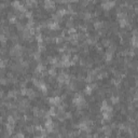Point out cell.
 <instances>
[{"label": "cell", "mask_w": 138, "mask_h": 138, "mask_svg": "<svg viewBox=\"0 0 138 138\" xmlns=\"http://www.w3.org/2000/svg\"><path fill=\"white\" fill-rule=\"evenodd\" d=\"M7 39H8V37L6 36V33H4V32H2V33H1V42H2V44H3V45L6 44Z\"/></svg>", "instance_id": "obj_20"}, {"label": "cell", "mask_w": 138, "mask_h": 138, "mask_svg": "<svg viewBox=\"0 0 138 138\" xmlns=\"http://www.w3.org/2000/svg\"><path fill=\"white\" fill-rule=\"evenodd\" d=\"M8 82H9V78H8V79H6L4 77H2V78H1V84H3V85H4V84H7Z\"/></svg>", "instance_id": "obj_21"}, {"label": "cell", "mask_w": 138, "mask_h": 138, "mask_svg": "<svg viewBox=\"0 0 138 138\" xmlns=\"http://www.w3.org/2000/svg\"><path fill=\"white\" fill-rule=\"evenodd\" d=\"M44 129L47 130V131H49V132L53 131V129H54V123H53V121H52L51 119H48L47 121L44 122Z\"/></svg>", "instance_id": "obj_8"}, {"label": "cell", "mask_w": 138, "mask_h": 138, "mask_svg": "<svg viewBox=\"0 0 138 138\" xmlns=\"http://www.w3.org/2000/svg\"><path fill=\"white\" fill-rule=\"evenodd\" d=\"M6 65H7V61H6V60H2V61H1V68L4 69Z\"/></svg>", "instance_id": "obj_22"}, {"label": "cell", "mask_w": 138, "mask_h": 138, "mask_svg": "<svg viewBox=\"0 0 138 138\" xmlns=\"http://www.w3.org/2000/svg\"><path fill=\"white\" fill-rule=\"evenodd\" d=\"M101 44L104 45V47H109V45L111 44V41L109 39H104L102 42H101Z\"/></svg>", "instance_id": "obj_19"}, {"label": "cell", "mask_w": 138, "mask_h": 138, "mask_svg": "<svg viewBox=\"0 0 138 138\" xmlns=\"http://www.w3.org/2000/svg\"><path fill=\"white\" fill-rule=\"evenodd\" d=\"M104 57H105V61H106V62H111L112 58H113V52H110V51L107 50V52L105 53Z\"/></svg>", "instance_id": "obj_12"}, {"label": "cell", "mask_w": 138, "mask_h": 138, "mask_svg": "<svg viewBox=\"0 0 138 138\" xmlns=\"http://www.w3.org/2000/svg\"><path fill=\"white\" fill-rule=\"evenodd\" d=\"M43 6H44L45 10L52 11V10H54V8H55V2L53 1V0H44Z\"/></svg>", "instance_id": "obj_6"}, {"label": "cell", "mask_w": 138, "mask_h": 138, "mask_svg": "<svg viewBox=\"0 0 138 138\" xmlns=\"http://www.w3.org/2000/svg\"><path fill=\"white\" fill-rule=\"evenodd\" d=\"M47 26H48L50 29H52V30H57V29L60 28V24H58V22L55 21L54 18L50 19V21L47 23Z\"/></svg>", "instance_id": "obj_4"}, {"label": "cell", "mask_w": 138, "mask_h": 138, "mask_svg": "<svg viewBox=\"0 0 138 138\" xmlns=\"http://www.w3.org/2000/svg\"><path fill=\"white\" fill-rule=\"evenodd\" d=\"M10 54L12 55V56H14V57H19L22 54H23V48L21 47L19 44H14L12 48H11V50H10Z\"/></svg>", "instance_id": "obj_2"}, {"label": "cell", "mask_w": 138, "mask_h": 138, "mask_svg": "<svg viewBox=\"0 0 138 138\" xmlns=\"http://www.w3.org/2000/svg\"><path fill=\"white\" fill-rule=\"evenodd\" d=\"M57 81H58V83H61V84H64V83L68 84L69 82H70V77H69L67 73H65V72H62V73L58 75Z\"/></svg>", "instance_id": "obj_3"}, {"label": "cell", "mask_w": 138, "mask_h": 138, "mask_svg": "<svg viewBox=\"0 0 138 138\" xmlns=\"http://www.w3.org/2000/svg\"><path fill=\"white\" fill-rule=\"evenodd\" d=\"M96 88V84H90V85H86L84 92H85V94L87 95H91L92 93H93V91Z\"/></svg>", "instance_id": "obj_9"}, {"label": "cell", "mask_w": 138, "mask_h": 138, "mask_svg": "<svg viewBox=\"0 0 138 138\" xmlns=\"http://www.w3.org/2000/svg\"><path fill=\"white\" fill-rule=\"evenodd\" d=\"M16 95H17V91H15V90L8 92V98H15Z\"/></svg>", "instance_id": "obj_15"}, {"label": "cell", "mask_w": 138, "mask_h": 138, "mask_svg": "<svg viewBox=\"0 0 138 138\" xmlns=\"http://www.w3.org/2000/svg\"><path fill=\"white\" fill-rule=\"evenodd\" d=\"M26 4L27 7H34L37 4V0H26Z\"/></svg>", "instance_id": "obj_17"}, {"label": "cell", "mask_w": 138, "mask_h": 138, "mask_svg": "<svg viewBox=\"0 0 138 138\" xmlns=\"http://www.w3.org/2000/svg\"><path fill=\"white\" fill-rule=\"evenodd\" d=\"M44 70H45V66L43 64H39L36 67V72H38V73H43Z\"/></svg>", "instance_id": "obj_14"}, {"label": "cell", "mask_w": 138, "mask_h": 138, "mask_svg": "<svg viewBox=\"0 0 138 138\" xmlns=\"http://www.w3.org/2000/svg\"><path fill=\"white\" fill-rule=\"evenodd\" d=\"M114 0H105V1H102L101 3V8L104 10H110L114 7Z\"/></svg>", "instance_id": "obj_5"}, {"label": "cell", "mask_w": 138, "mask_h": 138, "mask_svg": "<svg viewBox=\"0 0 138 138\" xmlns=\"http://www.w3.org/2000/svg\"><path fill=\"white\" fill-rule=\"evenodd\" d=\"M137 124H138V122H137Z\"/></svg>", "instance_id": "obj_23"}, {"label": "cell", "mask_w": 138, "mask_h": 138, "mask_svg": "<svg viewBox=\"0 0 138 138\" xmlns=\"http://www.w3.org/2000/svg\"><path fill=\"white\" fill-rule=\"evenodd\" d=\"M72 102L75 104V106H77L78 109H84L87 106L85 98L81 94H76L75 97H73V99H72Z\"/></svg>", "instance_id": "obj_1"}, {"label": "cell", "mask_w": 138, "mask_h": 138, "mask_svg": "<svg viewBox=\"0 0 138 138\" xmlns=\"http://www.w3.org/2000/svg\"><path fill=\"white\" fill-rule=\"evenodd\" d=\"M94 27H95V29H97V30L100 31V30L104 29V27H105V23L101 22V21H96L94 23Z\"/></svg>", "instance_id": "obj_10"}, {"label": "cell", "mask_w": 138, "mask_h": 138, "mask_svg": "<svg viewBox=\"0 0 138 138\" xmlns=\"http://www.w3.org/2000/svg\"><path fill=\"white\" fill-rule=\"evenodd\" d=\"M110 100H111L112 104H119V101H120V97H119L118 95H112V96L110 97Z\"/></svg>", "instance_id": "obj_16"}, {"label": "cell", "mask_w": 138, "mask_h": 138, "mask_svg": "<svg viewBox=\"0 0 138 138\" xmlns=\"http://www.w3.org/2000/svg\"><path fill=\"white\" fill-rule=\"evenodd\" d=\"M132 45L134 48H138V34H134L132 38Z\"/></svg>", "instance_id": "obj_13"}, {"label": "cell", "mask_w": 138, "mask_h": 138, "mask_svg": "<svg viewBox=\"0 0 138 138\" xmlns=\"http://www.w3.org/2000/svg\"><path fill=\"white\" fill-rule=\"evenodd\" d=\"M26 96H27L28 98H30V99H33L34 97L37 96V94H36V92H34L32 88H27V92H26Z\"/></svg>", "instance_id": "obj_11"}, {"label": "cell", "mask_w": 138, "mask_h": 138, "mask_svg": "<svg viewBox=\"0 0 138 138\" xmlns=\"http://www.w3.org/2000/svg\"><path fill=\"white\" fill-rule=\"evenodd\" d=\"M49 101H50L51 105H53V106H58V105H61V102H62V98L60 96H53V97H51L49 99Z\"/></svg>", "instance_id": "obj_7"}, {"label": "cell", "mask_w": 138, "mask_h": 138, "mask_svg": "<svg viewBox=\"0 0 138 138\" xmlns=\"http://www.w3.org/2000/svg\"><path fill=\"white\" fill-rule=\"evenodd\" d=\"M48 73H49L51 77H54V76L56 75V69H55V67H52V68H50L49 70H48Z\"/></svg>", "instance_id": "obj_18"}]
</instances>
